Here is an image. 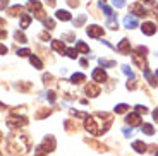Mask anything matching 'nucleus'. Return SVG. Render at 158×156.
Returning <instances> with one entry per match:
<instances>
[{"instance_id": "obj_1", "label": "nucleus", "mask_w": 158, "mask_h": 156, "mask_svg": "<svg viewBox=\"0 0 158 156\" xmlns=\"http://www.w3.org/2000/svg\"><path fill=\"white\" fill-rule=\"evenodd\" d=\"M114 122V115L107 112H96L93 115H88L84 120V129L91 134V136H103L108 129L112 127Z\"/></svg>"}, {"instance_id": "obj_2", "label": "nucleus", "mask_w": 158, "mask_h": 156, "mask_svg": "<svg viewBox=\"0 0 158 156\" xmlns=\"http://www.w3.org/2000/svg\"><path fill=\"white\" fill-rule=\"evenodd\" d=\"M31 148V139L28 134H10L7 139V151L12 156H24Z\"/></svg>"}, {"instance_id": "obj_3", "label": "nucleus", "mask_w": 158, "mask_h": 156, "mask_svg": "<svg viewBox=\"0 0 158 156\" xmlns=\"http://www.w3.org/2000/svg\"><path fill=\"white\" fill-rule=\"evenodd\" d=\"M146 53H148V48H146V47H143V45H139V47H136L134 50L131 51V57H132V62H134L136 65L139 67V69H143V70H146V69H148Z\"/></svg>"}, {"instance_id": "obj_4", "label": "nucleus", "mask_w": 158, "mask_h": 156, "mask_svg": "<svg viewBox=\"0 0 158 156\" xmlns=\"http://www.w3.org/2000/svg\"><path fill=\"white\" fill-rule=\"evenodd\" d=\"M55 146H57V142H55V137L53 136H47L43 139V142L40 146H36V149H35V153L38 156H45V154H48V153H52L53 149H55Z\"/></svg>"}, {"instance_id": "obj_5", "label": "nucleus", "mask_w": 158, "mask_h": 156, "mask_svg": "<svg viewBox=\"0 0 158 156\" xmlns=\"http://www.w3.org/2000/svg\"><path fill=\"white\" fill-rule=\"evenodd\" d=\"M7 125L12 130H17V129H21V127H26V125H28V118L21 117V113L16 110V112H12L10 117L7 118Z\"/></svg>"}, {"instance_id": "obj_6", "label": "nucleus", "mask_w": 158, "mask_h": 156, "mask_svg": "<svg viewBox=\"0 0 158 156\" xmlns=\"http://www.w3.org/2000/svg\"><path fill=\"white\" fill-rule=\"evenodd\" d=\"M26 9L33 12V16H35L36 19H40V21H45V19H47L45 9L41 7V4H40L38 0H29V2H28V5H26Z\"/></svg>"}, {"instance_id": "obj_7", "label": "nucleus", "mask_w": 158, "mask_h": 156, "mask_svg": "<svg viewBox=\"0 0 158 156\" xmlns=\"http://www.w3.org/2000/svg\"><path fill=\"white\" fill-rule=\"evenodd\" d=\"M91 77H93V81H95L96 84H102V82H107V81H108L107 72H105L102 67H96V69L91 72Z\"/></svg>"}, {"instance_id": "obj_8", "label": "nucleus", "mask_w": 158, "mask_h": 156, "mask_svg": "<svg viewBox=\"0 0 158 156\" xmlns=\"http://www.w3.org/2000/svg\"><path fill=\"white\" fill-rule=\"evenodd\" d=\"M126 122H127V125H131V129H132V127H139V125H141L143 118H141V115H139V113L131 112L129 115L126 117Z\"/></svg>"}, {"instance_id": "obj_9", "label": "nucleus", "mask_w": 158, "mask_h": 156, "mask_svg": "<svg viewBox=\"0 0 158 156\" xmlns=\"http://www.w3.org/2000/svg\"><path fill=\"white\" fill-rule=\"evenodd\" d=\"M129 12H132V14H134V17L136 16H139V17H146L148 16V10L143 7L141 4H138V2H136V4H131Z\"/></svg>"}, {"instance_id": "obj_10", "label": "nucleus", "mask_w": 158, "mask_h": 156, "mask_svg": "<svg viewBox=\"0 0 158 156\" xmlns=\"http://www.w3.org/2000/svg\"><path fill=\"white\" fill-rule=\"evenodd\" d=\"M86 33L91 38H100V36H103V27L98 26V24H91V26L86 27Z\"/></svg>"}, {"instance_id": "obj_11", "label": "nucleus", "mask_w": 158, "mask_h": 156, "mask_svg": "<svg viewBox=\"0 0 158 156\" xmlns=\"http://www.w3.org/2000/svg\"><path fill=\"white\" fill-rule=\"evenodd\" d=\"M117 51H118V53H122V55H129L131 51H132V50H131V41H129V39H127V38L120 39V43L117 45Z\"/></svg>"}, {"instance_id": "obj_12", "label": "nucleus", "mask_w": 158, "mask_h": 156, "mask_svg": "<svg viewBox=\"0 0 158 156\" xmlns=\"http://www.w3.org/2000/svg\"><path fill=\"white\" fill-rule=\"evenodd\" d=\"M84 93H86L88 96H91V98H96L100 93H102V89H100L98 84H93V82H89V84H86V86H84Z\"/></svg>"}, {"instance_id": "obj_13", "label": "nucleus", "mask_w": 158, "mask_h": 156, "mask_svg": "<svg viewBox=\"0 0 158 156\" xmlns=\"http://www.w3.org/2000/svg\"><path fill=\"white\" fill-rule=\"evenodd\" d=\"M141 31H143V35L153 36L155 33H156V24L155 23H143L141 24Z\"/></svg>"}, {"instance_id": "obj_14", "label": "nucleus", "mask_w": 158, "mask_h": 156, "mask_svg": "<svg viewBox=\"0 0 158 156\" xmlns=\"http://www.w3.org/2000/svg\"><path fill=\"white\" fill-rule=\"evenodd\" d=\"M24 5H12L10 9H9V16L10 17H17V16H24Z\"/></svg>"}, {"instance_id": "obj_15", "label": "nucleus", "mask_w": 158, "mask_h": 156, "mask_svg": "<svg viewBox=\"0 0 158 156\" xmlns=\"http://www.w3.org/2000/svg\"><path fill=\"white\" fill-rule=\"evenodd\" d=\"M124 26H126L127 29H134V27H138V19L129 14V16L124 17Z\"/></svg>"}, {"instance_id": "obj_16", "label": "nucleus", "mask_w": 158, "mask_h": 156, "mask_svg": "<svg viewBox=\"0 0 158 156\" xmlns=\"http://www.w3.org/2000/svg\"><path fill=\"white\" fill-rule=\"evenodd\" d=\"M132 149H134L136 153H139V154H144V153L148 151V146L143 142V141H134L132 142Z\"/></svg>"}, {"instance_id": "obj_17", "label": "nucleus", "mask_w": 158, "mask_h": 156, "mask_svg": "<svg viewBox=\"0 0 158 156\" xmlns=\"http://www.w3.org/2000/svg\"><path fill=\"white\" fill-rule=\"evenodd\" d=\"M52 48H53L55 51H59V53H62V55L67 51V48H65L64 41H60V39H53V41H52Z\"/></svg>"}, {"instance_id": "obj_18", "label": "nucleus", "mask_w": 158, "mask_h": 156, "mask_svg": "<svg viewBox=\"0 0 158 156\" xmlns=\"http://www.w3.org/2000/svg\"><path fill=\"white\" fill-rule=\"evenodd\" d=\"M76 51H77V53L88 55V53H89V47H88L84 41H77V43H76Z\"/></svg>"}, {"instance_id": "obj_19", "label": "nucleus", "mask_w": 158, "mask_h": 156, "mask_svg": "<svg viewBox=\"0 0 158 156\" xmlns=\"http://www.w3.org/2000/svg\"><path fill=\"white\" fill-rule=\"evenodd\" d=\"M83 81H86V76L81 74V72H76V74L71 76V82H72V84H81Z\"/></svg>"}, {"instance_id": "obj_20", "label": "nucleus", "mask_w": 158, "mask_h": 156, "mask_svg": "<svg viewBox=\"0 0 158 156\" xmlns=\"http://www.w3.org/2000/svg\"><path fill=\"white\" fill-rule=\"evenodd\" d=\"M55 17L57 19H60V21H71V12H67V10H57L55 12Z\"/></svg>"}, {"instance_id": "obj_21", "label": "nucleus", "mask_w": 158, "mask_h": 156, "mask_svg": "<svg viewBox=\"0 0 158 156\" xmlns=\"http://www.w3.org/2000/svg\"><path fill=\"white\" fill-rule=\"evenodd\" d=\"M50 113H52V110H50V108H40L38 112L35 113V118H38V120H41V118L48 117Z\"/></svg>"}, {"instance_id": "obj_22", "label": "nucleus", "mask_w": 158, "mask_h": 156, "mask_svg": "<svg viewBox=\"0 0 158 156\" xmlns=\"http://www.w3.org/2000/svg\"><path fill=\"white\" fill-rule=\"evenodd\" d=\"M86 142L91 146V148L98 149V151H107V148H105V144H100L98 141H93V139H86Z\"/></svg>"}, {"instance_id": "obj_23", "label": "nucleus", "mask_w": 158, "mask_h": 156, "mask_svg": "<svg viewBox=\"0 0 158 156\" xmlns=\"http://www.w3.org/2000/svg\"><path fill=\"white\" fill-rule=\"evenodd\" d=\"M98 5H100V9L103 10V14H105L107 17H112V16H114V10H112V7H108V5H105V2H103V0L100 2Z\"/></svg>"}, {"instance_id": "obj_24", "label": "nucleus", "mask_w": 158, "mask_h": 156, "mask_svg": "<svg viewBox=\"0 0 158 156\" xmlns=\"http://www.w3.org/2000/svg\"><path fill=\"white\" fill-rule=\"evenodd\" d=\"M141 132L146 134V136H153V134H155V127L151 124H144V125H141Z\"/></svg>"}, {"instance_id": "obj_25", "label": "nucleus", "mask_w": 158, "mask_h": 156, "mask_svg": "<svg viewBox=\"0 0 158 156\" xmlns=\"http://www.w3.org/2000/svg\"><path fill=\"white\" fill-rule=\"evenodd\" d=\"M29 62L35 65V69H43V62H41L36 55H29Z\"/></svg>"}, {"instance_id": "obj_26", "label": "nucleus", "mask_w": 158, "mask_h": 156, "mask_svg": "<svg viewBox=\"0 0 158 156\" xmlns=\"http://www.w3.org/2000/svg\"><path fill=\"white\" fill-rule=\"evenodd\" d=\"M29 24H31V16H29V14H24V16H21V29H26Z\"/></svg>"}, {"instance_id": "obj_27", "label": "nucleus", "mask_w": 158, "mask_h": 156, "mask_svg": "<svg viewBox=\"0 0 158 156\" xmlns=\"http://www.w3.org/2000/svg\"><path fill=\"white\" fill-rule=\"evenodd\" d=\"M65 129L67 132H77V124L72 120H65Z\"/></svg>"}, {"instance_id": "obj_28", "label": "nucleus", "mask_w": 158, "mask_h": 156, "mask_svg": "<svg viewBox=\"0 0 158 156\" xmlns=\"http://www.w3.org/2000/svg\"><path fill=\"white\" fill-rule=\"evenodd\" d=\"M84 23H86V14H79V16L74 19V26H76V27L84 26Z\"/></svg>"}, {"instance_id": "obj_29", "label": "nucleus", "mask_w": 158, "mask_h": 156, "mask_svg": "<svg viewBox=\"0 0 158 156\" xmlns=\"http://www.w3.org/2000/svg\"><path fill=\"white\" fill-rule=\"evenodd\" d=\"M144 77H146V81H148V82H150V86H153V88H155V86L158 84V82H156V79H155L153 76H151V72H150L148 69L144 70Z\"/></svg>"}, {"instance_id": "obj_30", "label": "nucleus", "mask_w": 158, "mask_h": 156, "mask_svg": "<svg viewBox=\"0 0 158 156\" xmlns=\"http://www.w3.org/2000/svg\"><path fill=\"white\" fill-rule=\"evenodd\" d=\"M16 89H19V91H29V89H31V82H16Z\"/></svg>"}, {"instance_id": "obj_31", "label": "nucleus", "mask_w": 158, "mask_h": 156, "mask_svg": "<svg viewBox=\"0 0 158 156\" xmlns=\"http://www.w3.org/2000/svg\"><path fill=\"white\" fill-rule=\"evenodd\" d=\"M107 26L110 27V29H117V27H118V23H117V17H115V16L108 17V19H107Z\"/></svg>"}, {"instance_id": "obj_32", "label": "nucleus", "mask_w": 158, "mask_h": 156, "mask_svg": "<svg viewBox=\"0 0 158 156\" xmlns=\"http://www.w3.org/2000/svg\"><path fill=\"white\" fill-rule=\"evenodd\" d=\"M98 64L102 67H115V65H117L114 60H107V59H98Z\"/></svg>"}, {"instance_id": "obj_33", "label": "nucleus", "mask_w": 158, "mask_h": 156, "mask_svg": "<svg viewBox=\"0 0 158 156\" xmlns=\"http://www.w3.org/2000/svg\"><path fill=\"white\" fill-rule=\"evenodd\" d=\"M14 38H16V41H19V43H26L28 41V38H26V35L21 31H16L14 33Z\"/></svg>"}, {"instance_id": "obj_34", "label": "nucleus", "mask_w": 158, "mask_h": 156, "mask_svg": "<svg viewBox=\"0 0 158 156\" xmlns=\"http://www.w3.org/2000/svg\"><path fill=\"white\" fill-rule=\"evenodd\" d=\"M127 110H129V105H126V103H120L115 106V113H126Z\"/></svg>"}, {"instance_id": "obj_35", "label": "nucleus", "mask_w": 158, "mask_h": 156, "mask_svg": "<svg viewBox=\"0 0 158 156\" xmlns=\"http://www.w3.org/2000/svg\"><path fill=\"white\" fill-rule=\"evenodd\" d=\"M122 72H124V74H126L129 79L134 77V74H132V70H131V67H129V65H122Z\"/></svg>"}, {"instance_id": "obj_36", "label": "nucleus", "mask_w": 158, "mask_h": 156, "mask_svg": "<svg viewBox=\"0 0 158 156\" xmlns=\"http://www.w3.org/2000/svg\"><path fill=\"white\" fill-rule=\"evenodd\" d=\"M53 82V76L52 74H43V84L45 86H48V84H52Z\"/></svg>"}, {"instance_id": "obj_37", "label": "nucleus", "mask_w": 158, "mask_h": 156, "mask_svg": "<svg viewBox=\"0 0 158 156\" xmlns=\"http://www.w3.org/2000/svg\"><path fill=\"white\" fill-rule=\"evenodd\" d=\"M71 115H74V117H77V118H84V120H86V117H88V113H84V112H76V110H71Z\"/></svg>"}, {"instance_id": "obj_38", "label": "nucleus", "mask_w": 158, "mask_h": 156, "mask_svg": "<svg viewBox=\"0 0 158 156\" xmlns=\"http://www.w3.org/2000/svg\"><path fill=\"white\" fill-rule=\"evenodd\" d=\"M43 24H45L47 29H53V27H55V21H53V19H45Z\"/></svg>"}, {"instance_id": "obj_39", "label": "nucleus", "mask_w": 158, "mask_h": 156, "mask_svg": "<svg viewBox=\"0 0 158 156\" xmlns=\"http://www.w3.org/2000/svg\"><path fill=\"white\" fill-rule=\"evenodd\" d=\"M136 86H138L136 77H132V79H129V81H127V89H136Z\"/></svg>"}, {"instance_id": "obj_40", "label": "nucleus", "mask_w": 158, "mask_h": 156, "mask_svg": "<svg viewBox=\"0 0 158 156\" xmlns=\"http://www.w3.org/2000/svg\"><path fill=\"white\" fill-rule=\"evenodd\" d=\"M29 53H31V51H29L28 48H19V50H17V55H19V57H29Z\"/></svg>"}, {"instance_id": "obj_41", "label": "nucleus", "mask_w": 158, "mask_h": 156, "mask_svg": "<svg viewBox=\"0 0 158 156\" xmlns=\"http://www.w3.org/2000/svg\"><path fill=\"white\" fill-rule=\"evenodd\" d=\"M134 108H136V113H139V115H141V113H148V108L143 106V105H136Z\"/></svg>"}, {"instance_id": "obj_42", "label": "nucleus", "mask_w": 158, "mask_h": 156, "mask_svg": "<svg viewBox=\"0 0 158 156\" xmlns=\"http://www.w3.org/2000/svg\"><path fill=\"white\" fill-rule=\"evenodd\" d=\"M47 98H48V101H50V103H55V100H57V96H55V91H48Z\"/></svg>"}, {"instance_id": "obj_43", "label": "nucleus", "mask_w": 158, "mask_h": 156, "mask_svg": "<svg viewBox=\"0 0 158 156\" xmlns=\"http://www.w3.org/2000/svg\"><path fill=\"white\" fill-rule=\"evenodd\" d=\"M65 53L69 55V59H76V57H77V51H76V48H69Z\"/></svg>"}, {"instance_id": "obj_44", "label": "nucleus", "mask_w": 158, "mask_h": 156, "mask_svg": "<svg viewBox=\"0 0 158 156\" xmlns=\"http://www.w3.org/2000/svg\"><path fill=\"white\" fill-rule=\"evenodd\" d=\"M112 4H114L117 9H120V7H124V5H126V0H112Z\"/></svg>"}, {"instance_id": "obj_45", "label": "nucleus", "mask_w": 158, "mask_h": 156, "mask_svg": "<svg viewBox=\"0 0 158 156\" xmlns=\"http://www.w3.org/2000/svg\"><path fill=\"white\" fill-rule=\"evenodd\" d=\"M62 38H67V41H74V35H72V33H64L62 35Z\"/></svg>"}, {"instance_id": "obj_46", "label": "nucleus", "mask_w": 158, "mask_h": 156, "mask_svg": "<svg viewBox=\"0 0 158 156\" xmlns=\"http://www.w3.org/2000/svg\"><path fill=\"white\" fill-rule=\"evenodd\" d=\"M122 132H124V136H126V137H131V136H132V129H129V127H124Z\"/></svg>"}, {"instance_id": "obj_47", "label": "nucleus", "mask_w": 158, "mask_h": 156, "mask_svg": "<svg viewBox=\"0 0 158 156\" xmlns=\"http://www.w3.org/2000/svg\"><path fill=\"white\" fill-rule=\"evenodd\" d=\"M40 38L43 39V41H48V39H52V38H50V35H48V33H40Z\"/></svg>"}, {"instance_id": "obj_48", "label": "nucleus", "mask_w": 158, "mask_h": 156, "mask_svg": "<svg viewBox=\"0 0 158 156\" xmlns=\"http://www.w3.org/2000/svg\"><path fill=\"white\" fill-rule=\"evenodd\" d=\"M7 5H9V0H0V10L7 9Z\"/></svg>"}, {"instance_id": "obj_49", "label": "nucleus", "mask_w": 158, "mask_h": 156, "mask_svg": "<svg viewBox=\"0 0 158 156\" xmlns=\"http://www.w3.org/2000/svg\"><path fill=\"white\" fill-rule=\"evenodd\" d=\"M67 4L71 5V7H77V5H79V0H67Z\"/></svg>"}, {"instance_id": "obj_50", "label": "nucleus", "mask_w": 158, "mask_h": 156, "mask_svg": "<svg viewBox=\"0 0 158 156\" xmlns=\"http://www.w3.org/2000/svg\"><path fill=\"white\" fill-rule=\"evenodd\" d=\"M7 50H9V48L5 47V45L0 43V55H5V53H7Z\"/></svg>"}, {"instance_id": "obj_51", "label": "nucleus", "mask_w": 158, "mask_h": 156, "mask_svg": "<svg viewBox=\"0 0 158 156\" xmlns=\"http://www.w3.org/2000/svg\"><path fill=\"white\" fill-rule=\"evenodd\" d=\"M79 64H81V67H88V60L86 59H81V60H79Z\"/></svg>"}, {"instance_id": "obj_52", "label": "nucleus", "mask_w": 158, "mask_h": 156, "mask_svg": "<svg viewBox=\"0 0 158 156\" xmlns=\"http://www.w3.org/2000/svg\"><path fill=\"white\" fill-rule=\"evenodd\" d=\"M153 120H155V122H158V108L153 112Z\"/></svg>"}, {"instance_id": "obj_53", "label": "nucleus", "mask_w": 158, "mask_h": 156, "mask_svg": "<svg viewBox=\"0 0 158 156\" xmlns=\"http://www.w3.org/2000/svg\"><path fill=\"white\" fill-rule=\"evenodd\" d=\"M48 7H55V0H47Z\"/></svg>"}, {"instance_id": "obj_54", "label": "nucleus", "mask_w": 158, "mask_h": 156, "mask_svg": "<svg viewBox=\"0 0 158 156\" xmlns=\"http://www.w3.org/2000/svg\"><path fill=\"white\" fill-rule=\"evenodd\" d=\"M0 38H7V31H0Z\"/></svg>"}, {"instance_id": "obj_55", "label": "nucleus", "mask_w": 158, "mask_h": 156, "mask_svg": "<svg viewBox=\"0 0 158 156\" xmlns=\"http://www.w3.org/2000/svg\"><path fill=\"white\" fill-rule=\"evenodd\" d=\"M2 26H5V21L2 19V17H0V27H2Z\"/></svg>"}, {"instance_id": "obj_56", "label": "nucleus", "mask_w": 158, "mask_h": 156, "mask_svg": "<svg viewBox=\"0 0 158 156\" xmlns=\"http://www.w3.org/2000/svg\"><path fill=\"white\" fill-rule=\"evenodd\" d=\"M155 79H156V81H158V70H156V72H155Z\"/></svg>"}, {"instance_id": "obj_57", "label": "nucleus", "mask_w": 158, "mask_h": 156, "mask_svg": "<svg viewBox=\"0 0 158 156\" xmlns=\"http://www.w3.org/2000/svg\"><path fill=\"white\" fill-rule=\"evenodd\" d=\"M155 156H158V149H156V153H155Z\"/></svg>"}, {"instance_id": "obj_58", "label": "nucleus", "mask_w": 158, "mask_h": 156, "mask_svg": "<svg viewBox=\"0 0 158 156\" xmlns=\"http://www.w3.org/2000/svg\"><path fill=\"white\" fill-rule=\"evenodd\" d=\"M0 139H2V132H0Z\"/></svg>"}, {"instance_id": "obj_59", "label": "nucleus", "mask_w": 158, "mask_h": 156, "mask_svg": "<svg viewBox=\"0 0 158 156\" xmlns=\"http://www.w3.org/2000/svg\"><path fill=\"white\" fill-rule=\"evenodd\" d=\"M0 156H2V153H0Z\"/></svg>"}]
</instances>
